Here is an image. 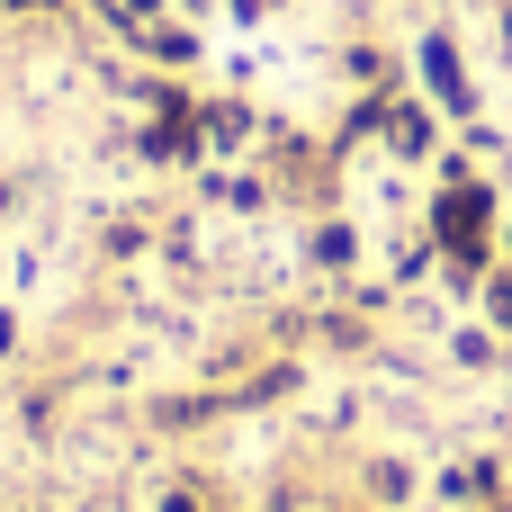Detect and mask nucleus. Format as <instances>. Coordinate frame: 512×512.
Segmentation results:
<instances>
[{
  "instance_id": "obj_1",
  "label": "nucleus",
  "mask_w": 512,
  "mask_h": 512,
  "mask_svg": "<svg viewBox=\"0 0 512 512\" xmlns=\"http://www.w3.org/2000/svg\"><path fill=\"white\" fill-rule=\"evenodd\" d=\"M477 216H486V198H477V189H459V198L441 207V225H450V243H477Z\"/></svg>"
}]
</instances>
